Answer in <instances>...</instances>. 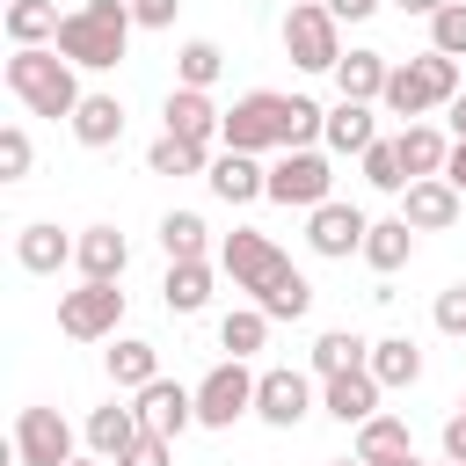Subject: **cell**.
I'll return each mask as SVG.
<instances>
[{
  "instance_id": "cell-26",
  "label": "cell",
  "mask_w": 466,
  "mask_h": 466,
  "mask_svg": "<svg viewBox=\"0 0 466 466\" xmlns=\"http://www.w3.org/2000/svg\"><path fill=\"white\" fill-rule=\"evenodd\" d=\"M58 7L51 0H7V44L15 51H36V44H58Z\"/></svg>"
},
{
  "instance_id": "cell-30",
  "label": "cell",
  "mask_w": 466,
  "mask_h": 466,
  "mask_svg": "<svg viewBox=\"0 0 466 466\" xmlns=\"http://www.w3.org/2000/svg\"><path fill=\"white\" fill-rule=\"evenodd\" d=\"M357 364H371V342H364L357 328H328V335L313 342V371H320V379H335V371H357Z\"/></svg>"
},
{
  "instance_id": "cell-39",
  "label": "cell",
  "mask_w": 466,
  "mask_h": 466,
  "mask_svg": "<svg viewBox=\"0 0 466 466\" xmlns=\"http://www.w3.org/2000/svg\"><path fill=\"white\" fill-rule=\"evenodd\" d=\"M437 328L466 342V284H444V291H437Z\"/></svg>"
},
{
  "instance_id": "cell-49",
  "label": "cell",
  "mask_w": 466,
  "mask_h": 466,
  "mask_svg": "<svg viewBox=\"0 0 466 466\" xmlns=\"http://www.w3.org/2000/svg\"><path fill=\"white\" fill-rule=\"evenodd\" d=\"M400 466H422V459H400Z\"/></svg>"
},
{
  "instance_id": "cell-17",
  "label": "cell",
  "mask_w": 466,
  "mask_h": 466,
  "mask_svg": "<svg viewBox=\"0 0 466 466\" xmlns=\"http://www.w3.org/2000/svg\"><path fill=\"white\" fill-rule=\"evenodd\" d=\"M73 248H80V240H66L51 218H36V226H22V233H15V262H22L29 277H58V269L73 262Z\"/></svg>"
},
{
  "instance_id": "cell-4",
  "label": "cell",
  "mask_w": 466,
  "mask_h": 466,
  "mask_svg": "<svg viewBox=\"0 0 466 466\" xmlns=\"http://www.w3.org/2000/svg\"><path fill=\"white\" fill-rule=\"evenodd\" d=\"M7 95L29 109V116H66L73 124V109H80V66L73 58H58V51H15L7 58Z\"/></svg>"
},
{
  "instance_id": "cell-36",
  "label": "cell",
  "mask_w": 466,
  "mask_h": 466,
  "mask_svg": "<svg viewBox=\"0 0 466 466\" xmlns=\"http://www.w3.org/2000/svg\"><path fill=\"white\" fill-rule=\"evenodd\" d=\"M364 182H371V189H386V197H400V189H408V167H400V146H393V138H379V146L364 153Z\"/></svg>"
},
{
  "instance_id": "cell-52",
  "label": "cell",
  "mask_w": 466,
  "mask_h": 466,
  "mask_svg": "<svg viewBox=\"0 0 466 466\" xmlns=\"http://www.w3.org/2000/svg\"><path fill=\"white\" fill-rule=\"evenodd\" d=\"M459 357H466V350H459Z\"/></svg>"
},
{
  "instance_id": "cell-22",
  "label": "cell",
  "mask_w": 466,
  "mask_h": 466,
  "mask_svg": "<svg viewBox=\"0 0 466 466\" xmlns=\"http://www.w3.org/2000/svg\"><path fill=\"white\" fill-rule=\"evenodd\" d=\"M73 138H80L87 153L116 146V138H124V102H116V95H80V109H73Z\"/></svg>"
},
{
  "instance_id": "cell-42",
  "label": "cell",
  "mask_w": 466,
  "mask_h": 466,
  "mask_svg": "<svg viewBox=\"0 0 466 466\" xmlns=\"http://www.w3.org/2000/svg\"><path fill=\"white\" fill-rule=\"evenodd\" d=\"M444 459H451V466H466V408L444 422Z\"/></svg>"
},
{
  "instance_id": "cell-12",
  "label": "cell",
  "mask_w": 466,
  "mask_h": 466,
  "mask_svg": "<svg viewBox=\"0 0 466 466\" xmlns=\"http://www.w3.org/2000/svg\"><path fill=\"white\" fill-rule=\"evenodd\" d=\"M364 233H371V218L357 211V204H320V211H306V240H313V255H328V262H342V255H364Z\"/></svg>"
},
{
  "instance_id": "cell-28",
  "label": "cell",
  "mask_w": 466,
  "mask_h": 466,
  "mask_svg": "<svg viewBox=\"0 0 466 466\" xmlns=\"http://www.w3.org/2000/svg\"><path fill=\"white\" fill-rule=\"evenodd\" d=\"M160 299H167V313H204L211 306V262H167Z\"/></svg>"
},
{
  "instance_id": "cell-5",
  "label": "cell",
  "mask_w": 466,
  "mask_h": 466,
  "mask_svg": "<svg viewBox=\"0 0 466 466\" xmlns=\"http://www.w3.org/2000/svg\"><path fill=\"white\" fill-rule=\"evenodd\" d=\"M451 95H459V58H444V51H422V58H408V66H393V80H386V109L393 116H408V124H422L430 109H451Z\"/></svg>"
},
{
  "instance_id": "cell-13",
  "label": "cell",
  "mask_w": 466,
  "mask_h": 466,
  "mask_svg": "<svg viewBox=\"0 0 466 466\" xmlns=\"http://www.w3.org/2000/svg\"><path fill=\"white\" fill-rule=\"evenodd\" d=\"M189 422H197V393H189V386L153 379V386L138 393V430H153V437H167V444H175Z\"/></svg>"
},
{
  "instance_id": "cell-1",
  "label": "cell",
  "mask_w": 466,
  "mask_h": 466,
  "mask_svg": "<svg viewBox=\"0 0 466 466\" xmlns=\"http://www.w3.org/2000/svg\"><path fill=\"white\" fill-rule=\"evenodd\" d=\"M320 131H328V109L306 102V95H277V87L240 95V102L226 109V124H218L226 153H299V146H313Z\"/></svg>"
},
{
  "instance_id": "cell-47",
  "label": "cell",
  "mask_w": 466,
  "mask_h": 466,
  "mask_svg": "<svg viewBox=\"0 0 466 466\" xmlns=\"http://www.w3.org/2000/svg\"><path fill=\"white\" fill-rule=\"evenodd\" d=\"M328 466H364V459H357V451H350V459H328Z\"/></svg>"
},
{
  "instance_id": "cell-51",
  "label": "cell",
  "mask_w": 466,
  "mask_h": 466,
  "mask_svg": "<svg viewBox=\"0 0 466 466\" xmlns=\"http://www.w3.org/2000/svg\"><path fill=\"white\" fill-rule=\"evenodd\" d=\"M444 466H451V459H444Z\"/></svg>"
},
{
  "instance_id": "cell-34",
  "label": "cell",
  "mask_w": 466,
  "mask_h": 466,
  "mask_svg": "<svg viewBox=\"0 0 466 466\" xmlns=\"http://www.w3.org/2000/svg\"><path fill=\"white\" fill-rule=\"evenodd\" d=\"M109 379H116V386H131V393H146V386L160 379V350H153V342H138V335H131V342H116V350H109Z\"/></svg>"
},
{
  "instance_id": "cell-7",
  "label": "cell",
  "mask_w": 466,
  "mask_h": 466,
  "mask_svg": "<svg viewBox=\"0 0 466 466\" xmlns=\"http://www.w3.org/2000/svg\"><path fill=\"white\" fill-rule=\"evenodd\" d=\"M255 379H262V371H248L240 357L211 364L204 386H197V422H204V430H233L240 415H255Z\"/></svg>"
},
{
  "instance_id": "cell-29",
  "label": "cell",
  "mask_w": 466,
  "mask_h": 466,
  "mask_svg": "<svg viewBox=\"0 0 466 466\" xmlns=\"http://www.w3.org/2000/svg\"><path fill=\"white\" fill-rule=\"evenodd\" d=\"M146 167H153V175H211V146H189V138L160 131V138L146 146Z\"/></svg>"
},
{
  "instance_id": "cell-21",
  "label": "cell",
  "mask_w": 466,
  "mask_h": 466,
  "mask_svg": "<svg viewBox=\"0 0 466 466\" xmlns=\"http://www.w3.org/2000/svg\"><path fill=\"white\" fill-rule=\"evenodd\" d=\"M386 80H393L386 51H342V66H335L342 102H379V95H386Z\"/></svg>"
},
{
  "instance_id": "cell-27",
  "label": "cell",
  "mask_w": 466,
  "mask_h": 466,
  "mask_svg": "<svg viewBox=\"0 0 466 466\" xmlns=\"http://www.w3.org/2000/svg\"><path fill=\"white\" fill-rule=\"evenodd\" d=\"M408 255H415V226H408V218H379V226L364 233V262H371L379 277H393Z\"/></svg>"
},
{
  "instance_id": "cell-9",
  "label": "cell",
  "mask_w": 466,
  "mask_h": 466,
  "mask_svg": "<svg viewBox=\"0 0 466 466\" xmlns=\"http://www.w3.org/2000/svg\"><path fill=\"white\" fill-rule=\"evenodd\" d=\"M116 320H124V291L116 284H80V291L58 299V328L73 342H102V335H116Z\"/></svg>"
},
{
  "instance_id": "cell-19",
  "label": "cell",
  "mask_w": 466,
  "mask_h": 466,
  "mask_svg": "<svg viewBox=\"0 0 466 466\" xmlns=\"http://www.w3.org/2000/svg\"><path fill=\"white\" fill-rule=\"evenodd\" d=\"M204 182H211L226 204H255V197H269V167H255V153H218Z\"/></svg>"
},
{
  "instance_id": "cell-38",
  "label": "cell",
  "mask_w": 466,
  "mask_h": 466,
  "mask_svg": "<svg viewBox=\"0 0 466 466\" xmlns=\"http://www.w3.org/2000/svg\"><path fill=\"white\" fill-rule=\"evenodd\" d=\"M29 160H36L29 131H22V124H7V131H0V182H22V175H29Z\"/></svg>"
},
{
  "instance_id": "cell-16",
  "label": "cell",
  "mask_w": 466,
  "mask_h": 466,
  "mask_svg": "<svg viewBox=\"0 0 466 466\" xmlns=\"http://www.w3.org/2000/svg\"><path fill=\"white\" fill-rule=\"evenodd\" d=\"M400 218H408L415 233H444V226H459V189H451L444 175L408 182V189H400Z\"/></svg>"
},
{
  "instance_id": "cell-44",
  "label": "cell",
  "mask_w": 466,
  "mask_h": 466,
  "mask_svg": "<svg viewBox=\"0 0 466 466\" xmlns=\"http://www.w3.org/2000/svg\"><path fill=\"white\" fill-rule=\"evenodd\" d=\"M444 124H451V146H466V87L451 95V109H444Z\"/></svg>"
},
{
  "instance_id": "cell-35",
  "label": "cell",
  "mask_w": 466,
  "mask_h": 466,
  "mask_svg": "<svg viewBox=\"0 0 466 466\" xmlns=\"http://www.w3.org/2000/svg\"><path fill=\"white\" fill-rule=\"evenodd\" d=\"M218 66H226V51H218L211 36H189V44L175 51V73H182V87H204V95H211V80H218Z\"/></svg>"
},
{
  "instance_id": "cell-2",
  "label": "cell",
  "mask_w": 466,
  "mask_h": 466,
  "mask_svg": "<svg viewBox=\"0 0 466 466\" xmlns=\"http://www.w3.org/2000/svg\"><path fill=\"white\" fill-rule=\"evenodd\" d=\"M218 262H226V277H233V291H248L269 320H306V306H313V284L291 269V255L277 248V240H262V233H226L218 240Z\"/></svg>"
},
{
  "instance_id": "cell-3",
  "label": "cell",
  "mask_w": 466,
  "mask_h": 466,
  "mask_svg": "<svg viewBox=\"0 0 466 466\" xmlns=\"http://www.w3.org/2000/svg\"><path fill=\"white\" fill-rule=\"evenodd\" d=\"M131 29H138V15H131V0H80L66 22H58V58H73L80 73H109L124 51H131Z\"/></svg>"
},
{
  "instance_id": "cell-24",
  "label": "cell",
  "mask_w": 466,
  "mask_h": 466,
  "mask_svg": "<svg viewBox=\"0 0 466 466\" xmlns=\"http://www.w3.org/2000/svg\"><path fill=\"white\" fill-rule=\"evenodd\" d=\"M393 146H400V167H408V182H430V175H444V160H451V138H444L437 124H408Z\"/></svg>"
},
{
  "instance_id": "cell-10",
  "label": "cell",
  "mask_w": 466,
  "mask_h": 466,
  "mask_svg": "<svg viewBox=\"0 0 466 466\" xmlns=\"http://www.w3.org/2000/svg\"><path fill=\"white\" fill-rule=\"evenodd\" d=\"M15 459L22 466H73V422L58 408H22L15 415Z\"/></svg>"
},
{
  "instance_id": "cell-48",
  "label": "cell",
  "mask_w": 466,
  "mask_h": 466,
  "mask_svg": "<svg viewBox=\"0 0 466 466\" xmlns=\"http://www.w3.org/2000/svg\"><path fill=\"white\" fill-rule=\"evenodd\" d=\"M73 466H102V459H73Z\"/></svg>"
},
{
  "instance_id": "cell-37",
  "label": "cell",
  "mask_w": 466,
  "mask_h": 466,
  "mask_svg": "<svg viewBox=\"0 0 466 466\" xmlns=\"http://www.w3.org/2000/svg\"><path fill=\"white\" fill-rule=\"evenodd\" d=\"M430 51L466 58V0H451V7H437V15H430Z\"/></svg>"
},
{
  "instance_id": "cell-8",
  "label": "cell",
  "mask_w": 466,
  "mask_h": 466,
  "mask_svg": "<svg viewBox=\"0 0 466 466\" xmlns=\"http://www.w3.org/2000/svg\"><path fill=\"white\" fill-rule=\"evenodd\" d=\"M328 189H335V167H328V153H313V146H299V153H277V167H269V204L320 211V204H328Z\"/></svg>"
},
{
  "instance_id": "cell-14",
  "label": "cell",
  "mask_w": 466,
  "mask_h": 466,
  "mask_svg": "<svg viewBox=\"0 0 466 466\" xmlns=\"http://www.w3.org/2000/svg\"><path fill=\"white\" fill-rule=\"evenodd\" d=\"M379 379H371V364H357V371H335V379H320V408L335 415V422H371L379 415Z\"/></svg>"
},
{
  "instance_id": "cell-32",
  "label": "cell",
  "mask_w": 466,
  "mask_h": 466,
  "mask_svg": "<svg viewBox=\"0 0 466 466\" xmlns=\"http://www.w3.org/2000/svg\"><path fill=\"white\" fill-rule=\"evenodd\" d=\"M160 248H167V262H204L211 226H204L197 211H167V218H160Z\"/></svg>"
},
{
  "instance_id": "cell-18",
  "label": "cell",
  "mask_w": 466,
  "mask_h": 466,
  "mask_svg": "<svg viewBox=\"0 0 466 466\" xmlns=\"http://www.w3.org/2000/svg\"><path fill=\"white\" fill-rule=\"evenodd\" d=\"M73 262H80V277H87V284H116V277H124V262H131V240H124L116 226H87V233H80V248H73Z\"/></svg>"
},
{
  "instance_id": "cell-41",
  "label": "cell",
  "mask_w": 466,
  "mask_h": 466,
  "mask_svg": "<svg viewBox=\"0 0 466 466\" xmlns=\"http://www.w3.org/2000/svg\"><path fill=\"white\" fill-rule=\"evenodd\" d=\"M175 7H182V0H131L138 29H167V22H175Z\"/></svg>"
},
{
  "instance_id": "cell-40",
  "label": "cell",
  "mask_w": 466,
  "mask_h": 466,
  "mask_svg": "<svg viewBox=\"0 0 466 466\" xmlns=\"http://www.w3.org/2000/svg\"><path fill=\"white\" fill-rule=\"evenodd\" d=\"M116 466H167V437H153V430H138V444L116 459Z\"/></svg>"
},
{
  "instance_id": "cell-33",
  "label": "cell",
  "mask_w": 466,
  "mask_h": 466,
  "mask_svg": "<svg viewBox=\"0 0 466 466\" xmlns=\"http://www.w3.org/2000/svg\"><path fill=\"white\" fill-rule=\"evenodd\" d=\"M262 342H269V313H262V306H233V313L218 320V350H233L240 364H248Z\"/></svg>"
},
{
  "instance_id": "cell-43",
  "label": "cell",
  "mask_w": 466,
  "mask_h": 466,
  "mask_svg": "<svg viewBox=\"0 0 466 466\" xmlns=\"http://www.w3.org/2000/svg\"><path fill=\"white\" fill-rule=\"evenodd\" d=\"M335 22H364V15H379V0H320Z\"/></svg>"
},
{
  "instance_id": "cell-23",
  "label": "cell",
  "mask_w": 466,
  "mask_h": 466,
  "mask_svg": "<svg viewBox=\"0 0 466 466\" xmlns=\"http://www.w3.org/2000/svg\"><path fill=\"white\" fill-rule=\"evenodd\" d=\"M320 138H328V153H357V160H364V153L379 146L371 102H335V109H328V131H320Z\"/></svg>"
},
{
  "instance_id": "cell-15",
  "label": "cell",
  "mask_w": 466,
  "mask_h": 466,
  "mask_svg": "<svg viewBox=\"0 0 466 466\" xmlns=\"http://www.w3.org/2000/svg\"><path fill=\"white\" fill-rule=\"evenodd\" d=\"M160 116H167V131L189 138V146H211L218 124H226V109H218L204 87H167V109H160Z\"/></svg>"
},
{
  "instance_id": "cell-31",
  "label": "cell",
  "mask_w": 466,
  "mask_h": 466,
  "mask_svg": "<svg viewBox=\"0 0 466 466\" xmlns=\"http://www.w3.org/2000/svg\"><path fill=\"white\" fill-rule=\"evenodd\" d=\"M371 379H379V386H415V379H422V350H415L408 335L371 342Z\"/></svg>"
},
{
  "instance_id": "cell-45",
  "label": "cell",
  "mask_w": 466,
  "mask_h": 466,
  "mask_svg": "<svg viewBox=\"0 0 466 466\" xmlns=\"http://www.w3.org/2000/svg\"><path fill=\"white\" fill-rule=\"evenodd\" d=\"M444 182L466 197V146H451V160H444Z\"/></svg>"
},
{
  "instance_id": "cell-11",
  "label": "cell",
  "mask_w": 466,
  "mask_h": 466,
  "mask_svg": "<svg viewBox=\"0 0 466 466\" xmlns=\"http://www.w3.org/2000/svg\"><path fill=\"white\" fill-rule=\"evenodd\" d=\"M255 415H262L269 430H299V422L313 415V379L291 371V364L262 371V379H255Z\"/></svg>"
},
{
  "instance_id": "cell-20",
  "label": "cell",
  "mask_w": 466,
  "mask_h": 466,
  "mask_svg": "<svg viewBox=\"0 0 466 466\" xmlns=\"http://www.w3.org/2000/svg\"><path fill=\"white\" fill-rule=\"evenodd\" d=\"M131 444H138V408H116V400H109V408L87 415V451H95L102 466H116Z\"/></svg>"
},
{
  "instance_id": "cell-46",
  "label": "cell",
  "mask_w": 466,
  "mask_h": 466,
  "mask_svg": "<svg viewBox=\"0 0 466 466\" xmlns=\"http://www.w3.org/2000/svg\"><path fill=\"white\" fill-rule=\"evenodd\" d=\"M393 7H400V15H422V22H430V15H437V7H451V0H393Z\"/></svg>"
},
{
  "instance_id": "cell-50",
  "label": "cell",
  "mask_w": 466,
  "mask_h": 466,
  "mask_svg": "<svg viewBox=\"0 0 466 466\" xmlns=\"http://www.w3.org/2000/svg\"><path fill=\"white\" fill-rule=\"evenodd\" d=\"M459 408H466V393H459Z\"/></svg>"
},
{
  "instance_id": "cell-6",
  "label": "cell",
  "mask_w": 466,
  "mask_h": 466,
  "mask_svg": "<svg viewBox=\"0 0 466 466\" xmlns=\"http://www.w3.org/2000/svg\"><path fill=\"white\" fill-rule=\"evenodd\" d=\"M284 51H291V66H306V73H335V66H342V22H335L320 0H291V15H284Z\"/></svg>"
},
{
  "instance_id": "cell-25",
  "label": "cell",
  "mask_w": 466,
  "mask_h": 466,
  "mask_svg": "<svg viewBox=\"0 0 466 466\" xmlns=\"http://www.w3.org/2000/svg\"><path fill=\"white\" fill-rule=\"evenodd\" d=\"M357 459H364V466H400V459H415L408 422H400V415H371V422H357Z\"/></svg>"
}]
</instances>
